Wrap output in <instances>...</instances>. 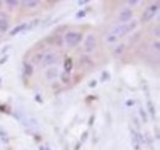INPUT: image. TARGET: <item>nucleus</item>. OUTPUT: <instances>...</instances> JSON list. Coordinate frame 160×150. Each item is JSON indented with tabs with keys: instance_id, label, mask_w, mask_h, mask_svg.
Wrapping results in <instances>:
<instances>
[{
	"instance_id": "nucleus-1",
	"label": "nucleus",
	"mask_w": 160,
	"mask_h": 150,
	"mask_svg": "<svg viewBox=\"0 0 160 150\" xmlns=\"http://www.w3.org/2000/svg\"><path fill=\"white\" fill-rule=\"evenodd\" d=\"M134 26H136V22H132V23H129V25H126V23L120 25V26L115 27V28L110 32V35H108V36H115V37L117 36V37H121V36H123L124 33L129 32Z\"/></svg>"
},
{
	"instance_id": "nucleus-2",
	"label": "nucleus",
	"mask_w": 160,
	"mask_h": 150,
	"mask_svg": "<svg viewBox=\"0 0 160 150\" xmlns=\"http://www.w3.org/2000/svg\"><path fill=\"white\" fill-rule=\"evenodd\" d=\"M64 39H65V43L68 46H70V47L77 46L80 41H81V33L75 32V31H69V32L65 33Z\"/></svg>"
},
{
	"instance_id": "nucleus-3",
	"label": "nucleus",
	"mask_w": 160,
	"mask_h": 150,
	"mask_svg": "<svg viewBox=\"0 0 160 150\" xmlns=\"http://www.w3.org/2000/svg\"><path fill=\"white\" fill-rule=\"evenodd\" d=\"M57 62H58V56L57 54H54V53H47V54L42 56L41 65L42 67H48V65L56 64Z\"/></svg>"
},
{
	"instance_id": "nucleus-4",
	"label": "nucleus",
	"mask_w": 160,
	"mask_h": 150,
	"mask_svg": "<svg viewBox=\"0 0 160 150\" xmlns=\"http://www.w3.org/2000/svg\"><path fill=\"white\" fill-rule=\"evenodd\" d=\"M95 47H96V38H95L94 35H89L88 37L85 38V43H84L85 52L90 53V52H92L95 49Z\"/></svg>"
},
{
	"instance_id": "nucleus-5",
	"label": "nucleus",
	"mask_w": 160,
	"mask_h": 150,
	"mask_svg": "<svg viewBox=\"0 0 160 150\" xmlns=\"http://www.w3.org/2000/svg\"><path fill=\"white\" fill-rule=\"evenodd\" d=\"M158 9H159V2H157L155 5H152L150 8H148L147 11H145L144 15H143V21H148V20L152 19V18L155 15V12L158 11Z\"/></svg>"
},
{
	"instance_id": "nucleus-6",
	"label": "nucleus",
	"mask_w": 160,
	"mask_h": 150,
	"mask_svg": "<svg viewBox=\"0 0 160 150\" xmlns=\"http://www.w3.org/2000/svg\"><path fill=\"white\" fill-rule=\"evenodd\" d=\"M132 16H133V12H132V10L131 9H124L122 12L120 14V20L122 22H127V21H129V20L132 19Z\"/></svg>"
},
{
	"instance_id": "nucleus-7",
	"label": "nucleus",
	"mask_w": 160,
	"mask_h": 150,
	"mask_svg": "<svg viewBox=\"0 0 160 150\" xmlns=\"http://www.w3.org/2000/svg\"><path fill=\"white\" fill-rule=\"evenodd\" d=\"M58 74H59V73H58V68H57V67H56V68L53 67V68H51V69H48V70H47L46 76H47V79H49V80H51V79L57 78Z\"/></svg>"
},
{
	"instance_id": "nucleus-8",
	"label": "nucleus",
	"mask_w": 160,
	"mask_h": 150,
	"mask_svg": "<svg viewBox=\"0 0 160 150\" xmlns=\"http://www.w3.org/2000/svg\"><path fill=\"white\" fill-rule=\"evenodd\" d=\"M26 26H27L26 23H21V25H19L18 27H15V28H14V30L10 32V35H11V36H15V35H18L19 32H21L22 30H25V28H26Z\"/></svg>"
},
{
	"instance_id": "nucleus-9",
	"label": "nucleus",
	"mask_w": 160,
	"mask_h": 150,
	"mask_svg": "<svg viewBox=\"0 0 160 150\" xmlns=\"http://www.w3.org/2000/svg\"><path fill=\"white\" fill-rule=\"evenodd\" d=\"M23 72H25V75H27V76H31V75L33 74V68H32V65L26 63V64L23 65Z\"/></svg>"
},
{
	"instance_id": "nucleus-10",
	"label": "nucleus",
	"mask_w": 160,
	"mask_h": 150,
	"mask_svg": "<svg viewBox=\"0 0 160 150\" xmlns=\"http://www.w3.org/2000/svg\"><path fill=\"white\" fill-rule=\"evenodd\" d=\"M22 4L27 8H36L38 5V1L37 0H25V1H22Z\"/></svg>"
},
{
	"instance_id": "nucleus-11",
	"label": "nucleus",
	"mask_w": 160,
	"mask_h": 150,
	"mask_svg": "<svg viewBox=\"0 0 160 150\" xmlns=\"http://www.w3.org/2000/svg\"><path fill=\"white\" fill-rule=\"evenodd\" d=\"M8 28H9V22L5 19H0V31L5 32Z\"/></svg>"
},
{
	"instance_id": "nucleus-12",
	"label": "nucleus",
	"mask_w": 160,
	"mask_h": 150,
	"mask_svg": "<svg viewBox=\"0 0 160 150\" xmlns=\"http://www.w3.org/2000/svg\"><path fill=\"white\" fill-rule=\"evenodd\" d=\"M64 69H65V72H67V73H69V72L73 69V62H72V59H67V60H65Z\"/></svg>"
},
{
	"instance_id": "nucleus-13",
	"label": "nucleus",
	"mask_w": 160,
	"mask_h": 150,
	"mask_svg": "<svg viewBox=\"0 0 160 150\" xmlns=\"http://www.w3.org/2000/svg\"><path fill=\"white\" fill-rule=\"evenodd\" d=\"M18 4H19L18 0H6V5H9L10 8H15V6H18Z\"/></svg>"
},
{
	"instance_id": "nucleus-14",
	"label": "nucleus",
	"mask_w": 160,
	"mask_h": 150,
	"mask_svg": "<svg viewBox=\"0 0 160 150\" xmlns=\"http://www.w3.org/2000/svg\"><path fill=\"white\" fill-rule=\"evenodd\" d=\"M86 15V12L84 11V10H81V11H79L78 14H77V18H79V19H81V18H84Z\"/></svg>"
},
{
	"instance_id": "nucleus-15",
	"label": "nucleus",
	"mask_w": 160,
	"mask_h": 150,
	"mask_svg": "<svg viewBox=\"0 0 160 150\" xmlns=\"http://www.w3.org/2000/svg\"><path fill=\"white\" fill-rule=\"evenodd\" d=\"M148 107H149V110H150V113H152V116H154L155 111H154V108H153V105H152V102H149V103H148Z\"/></svg>"
},
{
	"instance_id": "nucleus-16",
	"label": "nucleus",
	"mask_w": 160,
	"mask_h": 150,
	"mask_svg": "<svg viewBox=\"0 0 160 150\" xmlns=\"http://www.w3.org/2000/svg\"><path fill=\"white\" fill-rule=\"evenodd\" d=\"M62 79H63V81L68 82V81H69V75H68V74H63V76H62Z\"/></svg>"
},
{
	"instance_id": "nucleus-17",
	"label": "nucleus",
	"mask_w": 160,
	"mask_h": 150,
	"mask_svg": "<svg viewBox=\"0 0 160 150\" xmlns=\"http://www.w3.org/2000/svg\"><path fill=\"white\" fill-rule=\"evenodd\" d=\"M116 39H117V37H115V36H108V37H107V41H108V42H115Z\"/></svg>"
},
{
	"instance_id": "nucleus-18",
	"label": "nucleus",
	"mask_w": 160,
	"mask_h": 150,
	"mask_svg": "<svg viewBox=\"0 0 160 150\" xmlns=\"http://www.w3.org/2000/svg\"><path fill=\"white\" fill-rule=\"evenodd\" d=\"M128 4H129V5H137V4H138V0H129Z\"/></svg>"
},
{
	"instance_id": "nucleus-19",
	"label": "nucleus",
	"mask_w": 160,
	"mask_h": 150,
	"mask_svg": "<svg viewBox=\"0 0 160 150\" xmlns=\"http://www.w3.org/2000/svg\"><path fill=\"white\" fill-rule=\"evenodd\" d=\"M90 86H91V88L96 86V81H91V82H90Z\"/></svg>"
},
{
	"instance_id": "nucleus-20",
	"label": "nucleus",
	"mask_w": 160,
	"mask_h": 150,
	"mask_svg": "<svg viewBox=\"0 0 160 150\" xmlns=\"http://www.w3.org/2000/svg\"><path fill=\"white\" fill-rule=\"evenodd\" d=\"M102 75H103V76H102V80H105V79H107V78H108V76H107V75H108L107 73H103Z\"/></svg>"
},
{
	"instance_id": "nucleus-21",
	"label": "nucleus",
	"mask_w": 160,
	"mask_h": 150,
	"mask_svg": "<svg viewBox=\"0 0 160 150\" xmlns=\"http://www.w3.org/2000/svg\"><path fill=\"white\" fill-rule=\"evenodd\" d=\"M154 46H155V48H157V49H159V42H155V44H154Z\"/></svg>"
},
{
	"instance_id": "nucleus-22",
	"label": "nucleus",
	"mask_w": 160,
	"mask_h": 150,
	"mask_svg": "<svg viewBox=\"0 0 160 150\" xmlns=\"http://www.w3.org/2000/svg\"><path fill=\"white\" fill-rule=\"evenodd\" d=\"M122 49H123V47H120V48H118V49L116 51V53H120V52L122 51Z\"/></svg>"
},
{
	"instance_id": "nucleus-23",
	"label": "nucleus",
	"mask_w": 160,
	"mask_h": 150,
	"mask_svg": "<svg viewBox=\"0 0 160 150\" xmlns=\"http://www.w3.org/2000/svg\"><path fill=\"white\" fill-rule=\"evenodd\" d=\"M1 5H2V1H0V8H1Z\"/></svg>"
}]
</instances>
